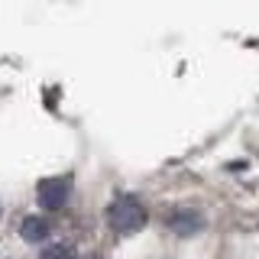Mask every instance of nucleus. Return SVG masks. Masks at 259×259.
I'll list each match as a JSON object with an SVG mask.
<instances>
[{"instance_id":"f257e3e1","label":"nucleus","mask_w":259,"mask_h":259,"mask_svg":"<svg viewBox=\"0 0 259 259\" xmlns=\"http://www.w3.org/2000/svg\"><path fill=\"white\" fill-rule=\"evenodd\" d=\"M107 224L113 233H120V237H130V233L143 230L146 227V207L140 198H133V194H120V198L110 201L107 207Z\"/></svg>"},{"instance_id":"f03ea898","label":"nucleus","mask_w":259,"mask_h":259,"mask_svg":"<svg viewBox=\"0 0 259 259\" xmlns=\"http://www.w3.org/2000/svg\"><path fill=\"white\" fill-rule=\"evenodd\" d=\"M36 198H39V207H46V210L65 207L68 198H71V178L62 175V178H46V182H39Z\"/></svg>"},{"instance_id":"7ed1b4c3","label":"nucleus","mask_w":259,"mask_h":259,"mask_svg":"<svg viewBox=\"0 0 259 259\" xmlns=\"http://www.w3.org/2000/svg\"><path fill=\"white\" fill-rule=\"evenodd\" d=\"M201 224H204L201 214H198V210H188V207H178V210L168 214V227H172L178 237H191V233H198Z\"/></svg>"},{"instance_id":"20e7f679","label":"nucleus","mask_w":259,"mask_h":259,"mask_svg":"<svg viewBox=\"0 0 259 259\" xmlns=\"http://www.w3.org/2000/svg\"><path fill=\"white\" fill-rule=\"evenodd\" d=\"M20 237L26 240V243H39V240H46L49 237V221L46 217H26V221L20 224Z\"/></svg>"},{"instance_id":"39448f33","label":"nucleus","mask_w":259,"mask_h":259,"mask_svg":"<svg viewBox=\"0 0 259 259\" xmlns=\"http://www.w3.org/2000/svg\"><path fill=\"white\" fill-rule=\"evenodd\" d=\"M39 259H78V253H75V246H71V243L55 240L52 246L42 249V256H39Z\"/></svg>"},{"instance_id":"423d86ee","label":"nucleus","mask_w":259,"mask_h":259,"mask_svg":"<svg viewBox=\"0 0 259 259\" xmlns=\"http://www.w3.org/2000/svg\"><path fill=\"white\" fill-rule=\"evenodd\" d=\"M84 259H104V256H94V253H91V256H84Z\"/></svg>"}]
</instances>
